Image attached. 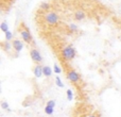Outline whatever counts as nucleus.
<instances>
[{
  "label": "nucleus",
  "instance_id": "f257e3e1",
  "mask_svg": "<svg viewBox=\"0 0 121 117\" xmlns=\"http://www.w3.org/2000/svg\"><path fill=\"white\" fill-rule=\"evenodd\" d=\"M77 55V51H75V48L70 44L65 45L64 47L60 48V58L63 62L69 63L70 61H72L73 58Z\"/></svg>",
  "mask_w": 121,
  "mask_h": 117
},
{
  "label": "nucleus",
  "instance_id": "f03ea898",
  "mask_svg": "<svg viewBox=\"0 0 121 117\" xmlns=\"http://www.w3.org/2000/svg\"><path fill=\"white\" fill-rule=\"evenodd\" d=\"M66 78L71 84H73L75 87H78V90L81 88L80 87V84H83V81H82V78L80 76V73L75 69L71 68L69 66V68L66 70Z\"/></svg>",
  "mask_w": 121,
  "mask_h": 117
},
{
  "label": "nucleus",
  "instance_id": "7ed1b4c3",
  "mask_svg": "<svg viewBox=\"0 0 121 117\" xmlns=\"http://www.w3.org/2000/svg\"><path fill=\"white\" fill-rule=\"evenodd\" d=\"M18 32H19V35H20V38L26 43V44H33L34 40H33V36H32L31 32L29 31V29L27 28V26L25 25L23 22L20 23L18 28Z\"/></svg>",
  "mask_w": 121,
  "mask_h": 117
},
{
  "label": "nucleus",
  "instance_id": "20e7f679",
  "mask_svg": "<svg viewBox=\"0 0 121 117\" xmlns=\"http://www.w3.org/2000/svg\"><path fill=\"white\" fill-rule=\"evenodd\" d=\"M44 21L50 27H55L60 23V16L54 11H49L44 14Z\"/></svg>",
  "mask_w": 121,
  "mask_h": 117
},
{
  "label": "nucleus",
  "instance_id": "39448f33",
  "mask_svg": "<svg viewBox=\"0 0 121 117\" xmlns=\"http://www.w3.org/2000/svg\"><path fill=\"white\" fill-rule=\"evenodd\" d=\"M30 57H31V60L33 61L35 64H40V63L43 62V60H44L42 54H40L39 50L34 48V47H32V48L30 49Z\"/></svg>",
  "mask_w": 121,
  "mask_h": 117
},
{
  "label": "nucleus",
  "instance_id": "423d86ee",
  "mask_svg": "<svg viewBox=\"0 0 121 117\" xmlns=\"http://www.w3.org/2000/svg\"><path fill=\"white\" fill-rule=\"evenodd\" d=\"M12 45H13V49L15 50L16 53H19L20 51H22L23 47H25V45H23V40H19V38H17V37H15L14 40H12Z\"/></svg>",
  "mask_w": 121,
  "mask_h": 117
},
{
  "label": "nucleus",
  "instance_id": "0eeeda50",
  "mask_svg": "<svg viewBox=\"0 0 121 117\" xmlns=\"http://www.w3.org/2000/svg\"><path fill=\"white\" fill-rule=\"evenodd\" d=\"M73 17L77 21H82L86 18V12L84 10H77L73 14Z\"/></svg>",
  "mask_w": 121,
  "mask_h": 117
},
{
  "label": "nucleus",
  "instance_id": "6e6552de",
  "mask_svg": "<svg viewBox=\"0 0 121 117\" xmlns=\"http://www.w3.org/2000/svg\"><path fill=\"white\" fill-rule=\"evenodd\" d=\"M43 65H40V64H36L35 66L33 67V73H34V77L35 78H40L42 76H44L43 75Z\"/></svg>",
  "mask_w": 121,
  "mask_h": 117
},
{
  "label": "nucleus",
  "instance_id": "1a4fd4ad",
  "mask_svg": "<svg viewBox=\"0 0 121 117\" xmlns=\"http://www.w3.org/2000/svg\"><path fill=\"white\" fill-rule=\"evenodd\" d=\"M53 72H54L53 68H51L48 65H44V67H43V75H44V77H46V78L51 77L53 75Z\"/></svg>",
  "mask_w": 121,
  "mask_h": 117
},
{
  "label": "nucleus",
  "instance_id": "9d476101",
  "mask_svg": "<svg viewBox=\"0 0 121 117\" xmlns=\"http://www.w3.org/2000/svg\"><path fill=\"white\" fill-rule=\"evenodd\" d=\"M1 47L3 48V50L9 51V52H10V51L13 49V45H12V43L8 42V40H5V42H2V43H1Z\"/></svg>",
  "mask_w": 121,
  "mask_h": 117
},
{
  "label": "nucleus",
  "instance_id": "9b49d317",
  "mask_svg": "<svg viewBox=\"0 0 121 117\" xmlns=\"http://www.w3.org/2000/svg\"><path fill=\"white\" fill-rule=\"evenodd\" d=\"M78 30H79V26H78L77 23L71 22L68 25V31L70 32V33H75Z\"/></svg>",
  "mask_w": 121,
  "mask_h": 117
},
{
  "label": "nucleus",
  "instance_id": "f8f14e48",
  "mask_svg": "<svg viewBox=\"0 0 121 117\" xmlns=\"http://www.w3.org/2000/svg\"><path fill=\"white\" fill-rule=\"evenodd\" d=\"M39 9L42 11H44V12H49L51 9V4L48 3V2H43V3L39 5Z\"/></svg>",
  "mask_w": 121,
  "mask_h": 117
},
{
  "label": "nucleus",
  "instance_id": "ddd939ff",
  "mask_svg": "<svg viewBox=\"0 0 121 117\" xmlns=\"http://www.w3.org/2000/svg\"><path fill=\"white\" fill-rule=\"evenodd\" d=\"M4 36H5V40H8V42H11V40H14V34H13L10 30L4 33Z\"/></svg>",
  "mask_w": 121,
  "mask_h": 117
},
{
  "label": "nucleus",
  "instance_id": "4468645a",
  "mask_svg": "<svg viewBox=\"0 0 121 117\" xmlns=\"http://www.w3.org/2000/svg\"><path fill=\"white\" fill-rule=\"evenodd\" d=\"M55 84H56V85L59 86L60 88H64V87H65V84L62 82V80H60V76H56V77H55Z\"/></svg>",
  "mask_w": 121,
  "mask_h": 117
},
{
  "label": "nucleus",
  "instance_id": "2eb2a0df",
  "mask_svg": "<svg viewBox=\"0 0 121 117\" xmlns=\"http://www.w3.org/2000/svg\"><path fill=\"white\" fill-rule=\"evenodd\" d=\"M44 111H45V113H46L47 115H52L53 112H54V109L51 108V107H49V105H46L45 109H44Z\"/></svg>",
  "mask_w": 121,
  "mask_h": 117
},
{
  "label": "nucleus",
  "instance_id": "dca6fc26",
  "mask_svg": "<svg viewBox=\"0 0 121 117\" xmlns=\"http://www.w3.org/2000/svg\"><path fill=\"white\" fill-rule=\"evenodd\" d=\"M0 29H1V31L3 32V33L8 32V31H9V26H8V23H6L5 21L1 22V25H0Z\"/></svg>",
  "mask_w": 121,
  "mask_h": 117
},
{
  "label": "nucleus",
  "instance_id": "f3484780",
  "mask_svg": "<svg viewBox=\"0 0 121 117\" xmlns=\"http://www.w3.org/2000/svg\"><path fill=\"white\" fill-rule=\"evenodd\" d=\"M66 95H67V99H68L69 101L72 100V99H73V96H74L71 90H66Z\"/></svg>",
  "mask_w": 121,
  "mask_h": 117
},
{
  "label": "nucleus",
  "instance_id": "a211bd4d",
  "mask_svg": "<svg viewBox=\"0 0 121 117\" xmlns=\"http://www.w3.org/2000/svg\"><path fill=\"white\" fill-rule=\"evenodd\" d=\"M1 108L3 110H5V111H10V107H9V103L6 102V101H1Z\"/></svg>",
  "mask_w": 121,
  "mask_h": 117
},
{
  "label": "nucleus",
  "instance_id": "6ab92c4d",
  "mask_svg": "<svg viewBox=\"0 0 121 117\" xmlns=\"http://www.w3.org/2000/svg\"><path fill=\"white\" fill-rule=\"evenodd\" d=\"M53 71H54V73L59 75V73H60V71H62V68H60L57 64H54V66H53Z\"/></svg>",
  "mask_w": 121,
  "mask_h": 117
},
{
  "label": "nucleus",
  "instance_id": "aec40b11",
  "mask_svg": "<svg viewBox=\"0 0 121 117\" xmlns=\"http://www.w3.org/2000/svg\"><path fill=\"white\" fill-rule=\"evenodd\" d=\"M47 105H49V107H51V108H53V109H54L55 105H56V103H55V101L53 100V99H51V100L47 101Z\"/></svg>",
  "mask_w": 121,
  "mask_h": 117
},
{
  "label": "nucleus",
  "instance_id": "412c9836",
  "mask_svg": "<svg viewBox=\"0 0 121 117\" xmlns=\"http://www.w3.org/2000/svg\"><path fill=\"white\" fill-rule=\"evenodd\" d=\"M83 117H98V116L95 115V114H90V113H88V114H84Z\"/></svg>",
  "mask_w": 121,
  "mask_h": 117
},
{
  "label": "nucleus",
  "instance_id": "4be33fe9",
  "mask_svg": "<svg viewBox=\"0 0 121 117\" xmlns=\"http://www.w3.org/2000/svg\"><path fill=\"white\" fill-rule=\"evenodd\" d=\"M3 117H4V116H3Z\"/></svg>",
  "mask_w": 121,
  "mask_h": 117
}]
</instances>
